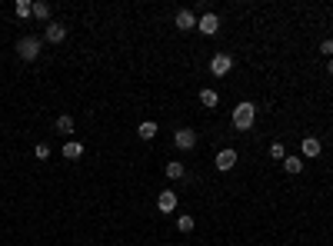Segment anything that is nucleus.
Instances as JSON below:
<instances>
[{"instance_id":"f257e3e1","label":"nucleus","mask_w":333,"mask_h":246,"mask_svg":"<svg viewBox=\"0 0 333 246\" xmlns=\"http://www.w3.org/2000/svg\"><path fill=\"white\" fill-rule=\"evenodd\" d=\"M253 120H257V106L250 103V100H243V103L234 106V127L240 130V133H247V130L253 127Z\"/></svg>"},{"instance_id":"f03ea898","label":"nucleus","mask_w":333,"mask_h":246,"mask_svg":"<svg viewBox=\"0 0 333 246\" xmlns=\"http://www.w3.org/2000/svg\"><path fill=\"white\" fill-rule=\"evenodd\" d=\"M17 53H20V60L34 64L37 57H40V40H37V37H20V40H17Z\"/></svg>"},{"instance_id":"7ed1b4c3","label":"nucleus","mask_w":333,"mask_h":246,"mask_svg":"<svg viewBox=\"0 0 333 246\" xmlns=\"http://www.w3.org/2000/svg\"><path fill=\"white\" fill-rule=\"evenodd\" d=\"M230 70H234V57H230V53H217L210 60V73H213V77H227Z\"/></svg>"},{"instance_id":"20e7f679","label":"nucleus","mask_w":333,"mask_h":246,"mask_svg":"<svg viewBox=\"0 0 333 246\" xmlns=\"http://www.w3.org/2000/svg\"><path fill=\"white\" fill-rule=\"evenodd\" d=\"M213 163H217V170H220V173L234 170V167H237V150H220V153L213 156Z\"/></svg>"},{"instance_id":"39448f33","label":"nucleus","mask_w":333,"mask_h":246,"mask_svg":"<svg viewBox=\"0 0 333 246\" xmlns=\"http://www.w3.org/2000/svg\"><path fill=\"white\" fill-rule=\"evenodd\" d=\"M197 30H200L203 37H213V34L220 30V17H217V14H203V17L197 20Z\"/></svg>"},{"instance_id":"423d86ee","label":"nucleus","mask_w":333,"mask_h":246,"mask_svg":"<svg viewBox=\"0 0 333 246\" xmlns=\"http://www.w3.org/2000/svg\"><path fill=\"white\" fill-rule=\"evenodd\" d=\"M173 143H177L180 150H193L197 147V133H193V130H177V133H173Z\"/></svg>"},{"instance_id":"0eeeda50","label":"nucleus","mask_w":333,"mask_h":246,"mask_svg":"<svg viewBox=\"0 0 333 246\" xmlns=\"http://www.w3.org/2000/svg\"><path fill=\"white\" fill-rule=\"evenodd\" d=\"M157 210H160V213H173V210H177V193L163 190L160 197H157Z\"/></svg>"},{"instance_id":"6e6552de","label":"nucleus","mask_w":333,"mask_h":246,"mask_svg":"<svg viewBox=\"0 0 333 246\" xmlns=\"http://www.w3.org/2000/svg\"><path fill=\"white\" fill-rule=\"evenodd\" d=\"M43 37H47L50 43H60L67 37V27L64 23H47V30H43Z\"/></svg>"},{"instance_id":"1a4fd4ad","label":"nucleus","mask_w":333,"mask_h":246,"mask_svg":"<svg viewBox=\"0 0 333 246\" xmlns=\"http://www.w3.org/2000/svg\"><path fill=\"white\" fill-rule=\"evenodd\" d=\"M197 27V20H193L190 10H177V30H193Z\"/></svg>"},{"instance_id":"9d476101","label":"nucleus","mask_w":333,"mask_h":246,"mask_svg":"<svg viewBox=\"0 0 333 246\" xmlns=\"http://www.w3.org/2000/svg\"><path fill=\"white\" fill-rule=\"evenodd\" d=\"M300 150H303V156H317L320 153V140H317V136H303Z\"/></svg>"},{"instance_id":"9b49d317","label":"nucleus","mask_w":333,"mask_h":246,"mask_svg":"<svg viewBox=\"0 0 333 246\" xmlns=\"http://www.w3.org/2000/svg\"><path fill=\"white\" fill-rule=\"evenodd\" d=\"M60 153H64L67 160H77V156H84V147H80L77 140H70V143H64V150H60Z\"/></svg>"},{"instance_id":"f8f14e48","label":"nucleus","mask_w":333,"mask_h":246,"mask_svg":"<svg viewBox=\"0 0 333 246\" xmlns=\"http://www.w3.org/2000/svg\"><path fill=\"white\" fill-rule=\"evenodd\" d=\"M137 133H140V140H153V136H157V123H153V120H147V123H140Z\"/></svg>"},{"instance_id":"ddd939ff","label":"nucleus","mask_w":333,"mask_h":246,"mask_svg":"<svg viewBox=\"0 0 333 246\" xmlns=\"http://www.w3.org/2000/svg\"><path fill=\"white\" fill-rule=\"evenodd\" d=\"M57 133H73V117L60 113V117H57Z\"/></svg>"},{"instance_id":"4468645a","label":"nucleus","mask_w":333,"mask_h":246,"mask_svg":"<svg viewBox=\"0 0 333 246\" xmlns=\"http://www.w3.org/2000/svg\"><path fill=\"white\" fill-rule=\"evenodd\" d=\"M284 170H287V173H300V170H303V160H300V156H287Z\"/></svg>"},{"instance_id":"2eb2a0df","label":"nucleus","mask_w":333,"mask_h":246,"mask_svg":"<svg viewBox=\"0 0 333 246\" xmlns=\"http://www.w3.org/2000/svg\"><path fill=\"white\" fill-rule=\"evenodd\" d=\"M167 176H170V180H180V176H184V163L170 160V163H167Z\"/></svg>"},{"instance_id":"dca6fc26","label":"nucleus","mask_w":333,"mask_h":246,"mask_svg":"<svg viewBox=\"0 0 333 246\" xmlns=\"http://www.w3.org/2000/svg\"><path fill=\"white\" fill-rule=\"evenodd\" d=\"M200 103H203V106H217L220 103L217 90H200Z\"/></svg>"},{"instance_id":"f3484780","label":"nucleus","mask_w":333,"mask_h":246,"mask_svg":"<svg viewBox=\"0 0 333 246\" xmlns=\"http://www.w3.org/2000/svg\"><path fill=\"white\" fill-rule=\"evenodd\" d=\"M14 10H17V17H30L34 14V4H30V0H17Z\"/></svg>"},{"instance_id":"a211bd4d","label":"nucleus","mask_w":333,"mask_h":246,"mask_svg":"<svg viewBox=\"0 0 333 246\" xmlns=\"http://www.w3.org/2000/svg\"><path fill=\"white\" fill-rule=\"evenodd\" d=\"M34 17H37V20H47V17H50V4L37 0V4H34Z\"/></svg>"},{"instance_id":"6ab92c4d","label":"nucleus","mask_w":333,"mask_h":246,"mask_svg":"<svg viewBox=\"0 0 333 246\" xmlns=\"http://www.w3.org/2000/svg\"><path fill=\"white\" fill-rule=\"evenodd\" d=\"M270 156H273V160H287V150H284V143H270Z\"/></svg>"},{"instance_id":"aec40b11","label":"nucleus","mask_w":333,"mask_h":246,"mask_svg":"<svg viewBox=\"0 0 333 246\" xmlns=\"http://www.w3.org/2000/svg\"><path fill=\"white\" fill-rule=\"evenodd\" d=\"M177 230H180V233H190V230H193V216H187V213H184V216L177 220Z\"/></svg>"},{"instance_id":"412c9836","label":"nucleus","mask_w":333,"mask_h":246,"mask_svg":"<svg viewBox=\"0 0 333 246\" xmlns=\"http://www.w3.org/2000/svg\"><path fill=\"white\" fill-rule=\"evenodd\" d=\"M34 153H37V160H47V156H50V147H47V143H37Z\"/></svg>"},{"instance_id":"4be33fe9","label":"nucleus","mask_w":333,"mask_h":246,"mask_svg":"<svg viewBox=\"0 0 333 246\" xmlns=\"http://www.w3.org/2000/svg\"><path fill=\"white\" fill-rule=\"evenodd\" d=\"M320 53H333V40H323V43H320Z\"/></svg>"},{"instance_id":"5701e85b","label":"nucleus","mask_w":333,"mask_h":246,"mask_svg":"<svg viewBox=\"0 0 333 246\" xmlns=\"http://www.w3.org/2000/svg\"><path fill=\"white\" fill-rule=\"evenodd\" d=\"M326 70H330V77H333V60H326Z\"/></svg>"}]
</instances>
